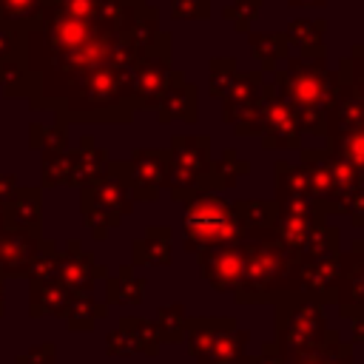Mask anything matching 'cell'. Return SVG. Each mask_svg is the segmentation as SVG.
<instances>
[{"label":"cell","mask_w":364,"mask_h":364,"mask_svg":"<svg viewBox=\"0 0 364 364\" xmlns=\"http://www.w3.org/2000/svg\"><path fill=\"white\" fill-rule=\"evenodd\" d=\"M290 364H353V344L341 341V336L336 330H330L318 350H313Z\"/></svg>","instance_id":"obj_25"},{"label":"cell","mask_w":364,"mask_h":364,"mask_svg":"<svg viewBox=\"0 0 364 364\" xmlns=\"http://www.w3.org/2000/svg\"><path fill=\"white\" fill-rule=\"evenodd\" d=\"M293 6H313V3H324V0H290Z\"/></svg>","instance_id":"obj_40"},{"label":"cell","mask_w":364,"mask_h":364,"mask_svg":"<svg viewBox=\"0 0 364 364\" xmlns=\"http://www.w3.org/2000/svg\"><path fill=\"white\" fill-rule=\"evenodd\" d=\"M156 111H159V119H162V122L176 119V117H185V119L191 122V119H193V85L182 82V77L173 74V80H171L168 91L162 94Z\"/></svg>","instance_id":"obj_23"},{"label":"cell","mask_w":364,"mask_h":364,"mask_svg":"<svg viewBox=\"0 0 364 364\" xmlns=\"http://www.w3.org/2000/svg\"><path fill=\"white\" fill-rule=\"evenodd\" d=\"M105 264H97L88 250L80 247L77 239L65 245V250H57V282L68 287V293H91L97 279H105Z\"/></svg>","instance_id":"obj_13"},{"label":"cell","mask_w":364,"mask_h":364,"mask_svg":"<svg viewBox=\"0 0 364 364\" xmlns=\"http://www.w3.org/2000/svg\"><path fill=\"white\" fill-rule=\"evenodd\" d=\"M142 293L145 279H139L131 264H122L117 276H105V304H139Z\"/></svg>","instance_id":"obj_21"},{"label":"cell","mask_w":364,"mask_h":364,"mask_svg":"<svg viewBox=\"0 0 364 364\" xmlns=\"http://www.w3.org/2000/svg\"><path fill=\"white\" fill-rule=\"evenodd\" d=\"M108 171V154L102 148H94L91 136H82L80 148L71 151V173H68V185L71 188H82L97 182L100 176H105Z\"/></svg>","instance_id":"obj_18"},{"label":"cell","mask_w":364,"mask_h":364,"mask_svg":"<svg viewBox=\"0 0 364 364\" xmlns=\"http://www.w3.org/2000/svg\"><path fill=\"white\" fill-rule=\"evenodd\" d=\"M119 330L131 338L136 353H142V355H156L159 353L162 338H159V330H156L154 321H148L142 316H122L119 318Z\"/></svg>","instance_id":"obj_24"},{"label":"cell","mask_w":364,"mask_h":364,"mask_svg":"<svg viewBox=\"0 0 364 364\" xmlns=\"http://www.w3.org/2000/svg\"><path fill=\"white\" fill-rule=\"evenodd\" d=\"M131 208H134L131 188L114 171H105V176L80 188V213L91 228L94 239H105L108 230L117 228L125 213H131Z\"/></svg>","instance_id":"obj_7"},{"label":"cell","mask_w":364,"mask_h":364,"mask_svg":"<svg viewBox=\"0 0 364 364\" xmlns=\"http://www.w3.org/2000/svg\"><path fill=\"white\" fill-rule=\"evenodd\" d=\"M336 304L344 318L364 316V242H355L353 250L338 253Z\"/></svg>","instance_id":"obj_12"},{"label":"cell","mask_w":364,"mask_h":364,"mask_svg":"<svg viewBox=\"0 0 364 364\" xmlns=\"http://www.w3.org/2000/svg\"><path fill=\"white\" fill-rule=\"evenodd\" d=\"M105 353H108V355H117V358H125V355H134L136 347H134L131 338L117 327V330H111V333L105 336Z\"/></svg>","instance_id":"obj_32"},{"label":"cell","mask_w":364,"mask_h":364,"mask_svg":"<svg viewBox=\"0 0 364 364\" xmlns=\"http://www.w3.org/2000/svg\"><path fill=\"white\" fill-rule=\"evenodd\" d=\"M185 321H188V313L182 304H168L156 313L154 324L159 330V338L162 344H179L185 341Z\"/></svg>","instance_id":"obj_27"},{"label":"cell","mask_w":364,"mask_h":364,"mask_svg":"<svg viewBox=\"0 0 364 364\" xmlns=\"http://www.w3.org/2000/svg\"><path fill=\"white\" fill-rule=\"evenodd\" d=\"M171 80H173V74H171V37H168L136 68V80H134V105H136V111L156 108L162 94L168 91Z\"/></svg>","instance_id":"obj_11"},{"label":"cell","mask_w":364,"mask_h":364,"mask_svg":"<svg viewBox=\"0 0 364 364\" xmlns=\"http://www.w3.org/2000/svg\"><path fill=\"white\" fill-rule=\"evenodd\" d=\"M68 173H71V151L68 148L43 154V159H40V185L43 188L68 185Z\"/></svg>","instance_id":"obj_28"},{"label":"cell","mask_w":364,"mask_h":364,"mask_svg":"<svg viewBox=\"0 0 364 364\" xmlns=\"http://www.w3.org/2000/svg\"><path fill=\"white\" fill-rule=\"evenodd\" d=\"M14 364H57V344H54V341L34 344L31 350L20 353V355L14 358Z\"/></svg>","instance_id":"obj_31"},{"label":"cell","mask_w":364,"mask_h":364,"mask_svg":"<svg viewBox=\"0 0 364 364\" xmlns=\"http://www.w3.org/2000/svg\"><path fill=\"white\" fill-rule=\"evenodd\" d=\"M134 264H171V230L148 228L142 239L131 245Z\"/></svg>","instance_id":"obj_22"},{"label":"cell","mask_w":364,"mask_h":364,"mask_svg":"<svg viewBox=\"0 0 364 364\" xmlns=\"http://www.w3.org/2000/svg\"><path fill=\"white\" fill-rule=\"evenodd\" d=\"M350 321H353V341L355 344H364V316L350 318Z\"/></svg>","instance_id":"obj_36"},{"label":"cell","mask_w":364,"mask_h":364,"mask_svg":"<svg viewBox=\"0 0 364 364\" xmlns=\"http://www.w3.org/2000/svg\"><path fill=\"white\" fill-rule=\"evenodd\" d=\"M182 228H185V247L191 253L219 247V245H236L245 236L236 208L208 193H199L196 199L188 202Z\"/></svg>","instance_id":"obj_5"},{"label":"cell","mask_w":364,"mask_h":364,"mask_svg":"<svg viewBox=\"0 0 364 364\" xmlns=\"http://www.w3.org/2000/svg\"><path fill=\"white\" fill-rule=\"evenodd\" d=\"M279 94L287 102V108L296 114L299 125H307V117H321V105L330 97V77L316 68L313 63H290L276 74Z\"/></svg>","instance_id":"obj_8"},{"label":"cell","mask_w":364,"mask_h":364,"mask_svg":"<svg viewBox=\"0 0 364 364\" xmlns=\"http://www.w3.org/2000/svg\"><path fill=\"white\" fill-rule=\"evenodd\" d=\"M14 188H17V176L0 173V205H6V199L14 193Z\"/></svg>","instance_id":"obj_35"},{"label":"cell","mask_w":364,"mask_h":364,"mask_svg":"<svg viewBox=\"0 0 364 364\" xmlns=\"http://www.w3.org/2000/svg\"><path fill=\"white\" fill-rule=\"evenodd\" d=\"M105 316H108V304L97 301L91 293H74L63 313L71 333H88V330H94L97 318H105Z\"/></svg>","instance_id":"obj_20"},{"label":"cell","mask_w":364,"mask_h":364,"mask_svg":"<svg viewBox=\"0 0 364 364\" xmlns=\"http://www.w3.org/2000/svg\"><path fill=\"white\" fill-rule=\"evenodd\" d=\"M233 364H256V355H250V353H245L239 361H233Z\"/></svg>","instance_id":"obj_38"},{"label":"cell","mask_w":364,"mask_h":364,"mask_svg":"<svg viewBox=\"0 0 364 364\" xmlns=\"http://www.w3.org/2000/svg\"><path fill=\"white\" fill-rule=\"evenodd\" d=\"M333 82L327 108L330 154L347 162L364 185V46L344 60Z\"/></svg>","instance_id":"obj_2"},{"label":"cell","mask_w":364,"mask_h":364,"mask_svg":"<svg viewBox=\"0 0 364 364\" xmlns=\"http://www.w3.org/2000/svg\"><path fill=\"white\" fill-rule=\"evenodd\" d=\"M43 0H0V28H14L17 23L28 20Z\"/></svg>","instance_id":"obj_30"},{"label":"cell","mask_w":364,"mask_h":364,"mask_svg":"<svg viewBox=\"0 0 364 364\" xmlns=\"http://www.w3.org/2000/svg\"><path fill=\"white\" fill-rule=\"evenodd\" d=\"M336 282H338V253L307 259L299 264V290L316 296L321 304H336Z\"/></svg>","instance_id":"obj_16"},{"label":"cell","mask_w":364,"mask_h":364,"mask_svg":"<svg viewBox=\"0 0 364 364\" xmlns=\"http://www.w3.org/2000/svg\"><path fill=\"white\" fill-rule=\"evenodd\" d=\"M6 228V210H3V205H0V230Z\"/></svg>","instance_id":"obj_41"},{"label":"cell","mask_w":364,"mask_h":364,"mask_svg":"<svg viewBox=\"0 0 364 364\" xmlns=\"http://www.w3.org/2000/svg\"><path fill=\"white\" fill-rule=\"evenodd\" d=\"M6 313V293H3V282H0V316Z\"/></svg>","instance_id":"obj_39"},{"label":"cell","mask_w":364,"mask_h":364,"mask_svg":"<svg viewBox=\"0 0 364 364\" xmlns=\"http://www.w3.org/2000/svg\"><path fill=\"white\" fill-rule=\"evenodd\" d=\"M193 3H208V0H173V17H196Z\"/></svg>","instance_id":"obj_34"},{"label":"cell","mask_w":364,"mask_h":364,"mask_svg":"<svg viewBox=\"0 0 364 364\" xmlns=\"http://www.w3.org/2000/svg\"><path fill=\"white\" fill-rule=\"evenodd\" d=\"M171 154V168H168V182L173 199H188L196 179H202L205 168H208V139H188V136H176Z\"/></svg>","instance_id":"obj_10"},{"label":"cell","mask_w":364,"mask_h":364,"mask_svg":"<svg viewBox=\"0 0 364 364\" xmlns=\"http://www.w3.org/2000/svg\"><path fill=\"white\" fill-rule=\"evenodd\" d=\"M242 279L233 287L239 304L273 301L279 293L299 290V253L284 247L273 228L242 236Z\"/></svg>","instance_id":"obj_3"},{"label":"cell","mask_w":364,"mask_h":364,"mask_svg":"<svg viewBox=\"0 0 364 364\" xmlns=\"http://www.w3.org/2000/svg\"><path fill=\"white\" fill-rule=\"evenodd\" d=\"M276 307V350L284 355V361H296L313 350H318L330 333L327 318H324V304L304 293V290H290L279 293L273 299Z\"/></svg>","instance_id":"obj_4"},{"label":"cell","mask_w":364,"mask_h":364,"mask_svg":"<svg viewBox=\"0 0 364 364\" xmlns=\"http://www.w3.org/2000/svg\"><path fill=\"white\" fill-rule=\"evenodd\" d=\"M3 210H6V228L40 230L43 228V191L17 185L14 193L6 199Z\"/></svg>","instance_id":"obj_17"},{"label":"cell","mask_w":364,"mask_h":364,"mask_svg":"<svg viewBox=\"0 0 364 364\" xmlns=\"http://www.w3.org/2000/svg\"><path fill=\"white\" fill-rule=\"evenodd\" d=\"M68 301H71V293L57 279L28 284V316L31 318H43V316H60L63 318Z\"/></svg>","instance_id":"obj_19"},{"label":"cell","mask_w":364,"mask_h":364,"mask_svg":"<svg viewBox=\"0 0 364 364\" xmlns=\"http://www.w3.org/2000/svg\"><path fill=\"white\" fill-rule=\"evenodd\" d=\"M28 145L37 148L40 154L65 151V148H68V131H65V125H60V122H54V125L31 122V125H28Z\"/></svg>","instance_id":"obj_26"},{"label":"cell","mask_w":364,"mask_h":364,"mask_svg":"<svg viewBox=\"0 0 364 364\" xmlns=\"http://www.w3.org/2000/svg\"><path fill=\"white\" fill-rule=\"evenodd\" d=\"M26 279H28V284L31 282H51V279H57V245L54 242L40 239L37 253L28 262Z\"/></svg>","instance_id":"obj_29"},{"label":"cell","mask_w":364,"mask_h":364,"mask_svg":"<svg viewBox=\"0 0 364 364\" xmlns=\"http://www.w3.org/2000/svg\"><path fill=\"white\" fill-rule=\"evenodd\" d=\"M148 0H43L0 57L6 100L51 111L60 125L128 122L139 63L168 40Z\"/></svg>","instance_id":"obj_1"},{"label":"cell","mask_w":364,"mask_h":364,"mask_svg":"<svg viewBox=\"0 0 364 364\" xmlns=\"http://www.w3.org/2000/svg\"><path fill=\"white\" fill-rule=\"evenodd\" d=\"M199 270H202V279L225 293V290H233L242 279V245H219V247H208V250H199Z\"/></svg>","instance_id":"obj_15"},{"label":"cell","mask_w":364,"mask_h":364,"mask_svg":"<svg viewBox=\"0 0 364 364\" xmlns=\"http://www.w3.org/2000/svg\"><path fill=\"white\" fill-rule=\"evenodd\" d=\"M256 364H287V361H284V355L276 350V344L267 341V344L262 347V353H256Z\"/></svg>","instance_id":"obj_33"},{"label":"cell","mask_w":364,"mask_h":364,"mask_svg":"<svg viewBox=\"0 0 364 364\" xmlns=\"http://www.w3.org/2000/svg\"><path fill=\"white\" fill-rule=\"evenodd\" d=\"M171 154L156 148H139L134 151L131 162H108V171L119 173L125 185L131 188L134 202H154L159 196V188L168 182Z\"/></svg>","instance_id":"obj_9"},{"label":"cell","mask_w":364,"mask_h":364,"mask_svg":"<svg viewBox=\"0 0 364 364\" xmlns=\"http://www.w3.org/2000/svg\"><path fill=\"white\" fill-rule=\"evenodd\" d=\"M11 48V31L9 28H0V57H6Z\"/></svg>","instance_id":"obj_37"},{"label":"cell","mask_w":364,"mask_h":364,"mask_svg":"<svg viewBox=\"0 0 364 364\" xmlns=\"http://www.w3.org/2000/svg\"><path fill=\"white\" fill-rule=\"evenodd\" d=\"M250 341L247 330H239L233 316H188L185 344L196 364H233L245 355Z\"/></svg>","instance_id":"obj_6"},{"label":"cell","mask_w":364,"mask_h":364,"mask_svg":"<svg viewBox=\"0 0 364 364\" xmlns=\"http://www.w3.org/2000/svg\"><path fill=\"white\" fill-rule=\"evenodd\" d=\"M40 230L23 228H3L0 230V282L6 279H26L28 262L37 253Z\"/></svg>","instance_id":"obj_14"}]
</instances>
